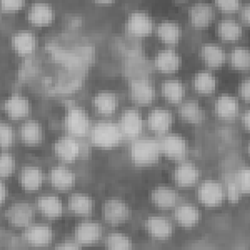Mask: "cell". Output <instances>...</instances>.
<instances>
[{
	"label": "cell",
	"mask_w": 250,
	"mask_h": 250,
	"mask_svg": "<svg viewBox=\"0 0 250 250\" xmlns=\"http://www.w3.org/2000/svg\"><path fill=\"white\" fill-rule=\"evenodd\" d=\"M160 154V145L155 140H136L131 146V160L140 167L155 165L159 161Z\"/></svg>",
	"instance_id": "obj_1"
},
{
	"label": "cell",
	"mask_w": 250,
	"mask_h": 250,
	"mask_svg": "<svg viewBox=\"0 0 250 250\" xmlns=\"http://www.w3.org/2000/svg\"><path fill=\"white\" fill-rule=\"evenodd\" d=\"M122 133L119 125L114 123H98L91 131V142L97 148L109 149L116 147L121 140Z\"/></svg>",
	"instance_id": "obj_2"
},
{
	"label": "cell",
	"mask_w": 250,
	"mask_h": 250,
	"mask_svg": "<svg viewBox=\"0 0 250 250\" xmlns=\"http://www.w3.org/2000/svg\"><path fill=\"white\" fill-rule=\"evenodd\" d=\"M103 215L106 223L113 226L123 225L132 215L130 208L120 199H108L103 206Z\"/></svg>",
	"instance_id": "obj_3"
},
{
	"label": "cell",
	"mask_w": 250,
	"mask_h": 250,
	"mask_svg": "<svg viewBox=\"0 0 250 250\" xmlns=\"http://www.w3.org/2000/svg\"><path fill=\"white\" fill-rule=\"evenodd\" d=\"M64 127L70 136H84L89 127V120L85 111L75 106L68 108L64 119Z\"/></svg>",
	"instance_id": "obj_4"
},
{
	"label": "cell",
	"mask_w": 250,
	"mask_h": 250,
	"mask_svg": "<svg viewBox=\"0 0 250 250\" xmlns=\"http://www.w3.org/2000/svg\"><path fill=\"white\" fill-rule=\"evenodd\" d=\"M225 193L219 183L207 180L200 185L198 189L199 203L206 208L218 207L224 202Z\"/></svg>",
	"instance_id": "obj_5"
},
{
	"label": "cell",
	"mask_w": 250,
	"mask_h": 250,
	"mask_svg": "<svg viewBox=\"0 0 250 250\" xmlns=\"http://www.w3.org/2000/svg\"><path fill=\"white\" fill-rule=\"evenodd\" d=\"M5 217L12 226L26 229L33 221L34 208L28 203H15L6 211Z\"/></svg>",
	"instance_id": "obj_6"
},
{
	"label": "cell",
	"mask_w": 250,
	"mask_h": 250,
	"mask_svg": "<svg viewBox=\"0 0 250 250\" xmlns=\"http://www.w3.org/2000/svg\"><path fill=\"white\" fill-rule=\"evenodd\" d=\"M54 9L49 3L45 2H36L33 3L28 12V21L32 26L36 28H47L54 22Z\"/></svg>",
	"instance_id": "obj_7"
},
{
	"label": "cell",
	"mask_w": 250,
	"mask_h": 250,
	"mask_svg": "<svg viewBox=\"0 0 250 250\" xmlns=\"http://www.w3.org/2000/svg\"><path fill=\"white\" fill-rule=\"evenodd\" d=\"M10 42L12 49L20 57L31 55L37 48V39L29 30H21L13 34Z\"/></svg>",
	"instance_id": "obj_8"
},
{
	"label": "cell",
	"mask_w": 250,
	"mask_h": 250,
	"mask_svg": "<svg viewBox=\"0 0 250 250\" xmlns=\"http://www.w3.org/2000/svg\"><path fill=\"white\" fill-rule=\"evenodd\" d=\"M145 230L153 239L165 241L173 234V225L165 217L151 216L145 224Z\"/></svg>",
	"instance_id": "obj_9"
},
{
	"label": "cell",
	"mask_w": 250,
	"mask_h": 250,
	"mask_svg": "<svg viewBox=\"0 0 250 250\" xmlns=\"http://www.w3.org/2000/svg\"><path fill=\"white\" fill-rule=\"evenodd\" d=\"M161 153L168 159L180 161L187 154V143L183 137L178 134H171L165 137L162 145H160Z\"/></svg>",
	"instance_id": "obj_10"
},
{
	"label": "cell",
	"mask_w": 250,
	"mask_h": 250,
	"mask_svg": "<svg viewBox=\"0 0 250 250\" xmlns=\"http://www.w3.org/2000/svg\"><path fill=\"white\" fill-rule=\"evenodd\" d=\"M3 108L5 114L13 120H23L29 115L31 110L29 100L21 94H12L5 100Z\"/></svg>",
	"instance_id": "obj_11"
},
{
	"label": "cell",
	"mask_w": 250,
	"mask_h": 250,
	"mask_svg": "<svg viewBox=\"0 0 250 250\" xmlns=\"http://www.w3.org/2000/svg\"><path fill=\"white\" fill-rule=\"evenodd\" d=\"M128 34L134 37H146L152 34L153 22L150 17L142 12H135L130 15L126 24Z\"/></svg>",
	"instance_id": "obj_12"
},
{
	"label": "cell",
	"mask_w": 250,
	"mask_h": 250,
	"mask_svg": "<svg viewBox=\"0 0 250 250\" xmlns=\"http://www.w3.org/2000/svg\"><path fill=\"white\" fill-rule=\"evenodd\" d=\"M54 150L60 160L66 163H73L80 156V144L74 140V137H62L55 143Z\"/></svg>",
	"instance_id": "obj_13"
},
{
	"label": "cell",
	"mask_w": 250,
	"mask_h": 250,
	"mask_svg": "<svg viewBox=\"0 0 250 250\" xmlns=\"http://www.w3.org/2000/svg\"><path fill=\"white\" fill-rule=\"evenodd\" d=\"M24 238L34 247H45L53 241V230L46 225H29L26 228Z\"/></svg>",
	"instance_id": "obj_14"
},
{
	"label": "cell",
	"mask_w": 250,
	"mask_h": 250,
	"mask_svg": "<svg viewBox=\"0 0 250 250\" xmlns=\"http://www.w3.org/2000/svg\"><path fill=\"white\" fill-rule=\"evenodd\" d=\"M173 179L179 187H192L199 181V168L192 163H182L173 172Z\"/></svg>",
	"instance_id": "obj_15"
},
{
	"label": "cell",
	"mask_w": 250,
	"mask_h": 250,
	"mask_svg": "<svg viewBox=\"0 0 250 250\" xmlns=\"http://www.w3.org/2000/svg\"><path fill=\"white\" fill-rule=\"evenodd\" d=\"M180 198L178 192L171 188L158 187L151 193V201L159 209H170L179 204Z\"/></svg>",
	"instance_id": "obj_16"
},
{
	"label": "cell",
	"mask_w": 250,
	"mask_h": 250,
	"mask_svg": "<svg viewBox=\"0 0 250 250\" xmlns=\"http://www.w3.org/2000/svg\"><path fill=\"white\" fill-rule=\"evenodd\" d=\"M121 133L129 138H136L140 135L143 128L142 118L136 109H128L123 114L120 125Z\"/></svg>",
	"instance_id": "obj_17"
},
{
	"label": "cell",
	"mask_w": 250,
	"mask_h": 250,
	"mask_svg": "<svg viewBox=\"0 0 250 250\" xmlns=\"http://www.w3.org/2000/svg\"><path fill=\"white\" fill-rule=\"evenodd\" d=\"M130 94L132 100L139 105H149L154 100V88L147 80H133L130 84Z\"/></svg>",
	"instance_id": "obj_18"
},
{
	"label": "cell",
	"mask_w": 250,
	"mask_h": 250,
	"mask_svg": "<svg viewBox=\"0 0 250 250\" xmlns=\"http://www.w3.org/2000/svg\"><path fill=\"white\" fill-rule=\"evenodd\" d=\"M75 241L80 245H91L99 241L101 227L96 222H83L75 229Z\"/></svg>",
	"instance_id": "obj_19"
},
{
	"label": "cell",
	"mask_w": 250,
	"mask_h": 250,
	"mask_svg": "<svg viewBox=\"0 0 250 250\" xmlns=\"http://www.w3.org/2000/svg\"><path fill=\"white\" fill-rule=\"evenodd\" d=\"M148 125L151 130L157 134H165L172 127L173 115L168 110L156 108L148 115Z\"/></svg>",
	"instance_id": "obj_20"
},
{
	"label": "cell",
	"mask_w": 250,
	"mask_h": 250,
	"mask_svg": "<svg viewBox=\"0 0 250 250\" xmlns=\"http://www.w3.org/2000/svg\"><path fill=\"white\" fill-rule=\"evenodd\" d=\"M173 217L179 226L190 229L199 224L200 213L199 208L193 205H183L176 208Z\"/></svg>",
	"instance_id": "obj_21"
},
{
	"label": "cell",
	"mask_w": 250,
	"mask_h": 250,
	"mask_svg": "<svg viewBox=\"0 0 250 250\" xmlns=\"http://www.w3.org/2000/svg\"><path fill=\"white\" fill-rule=\"evenodd\" d=\"M215 112L221 120H233L238 116L239 113V102L234 97L222 95L217 100Z\"/></svg>",
	"instance_id": "obj_22"
},
{
	"label": "cell",
	"mask_w": 250,
	"mask_h": 250,
	"mask_svg": "<svg viewBox=\"0 0 250 250\" xmlns=\"http://www.w3.org/2000/svg\"><path fill=\"white\" fill-rule=\"evenodd\" d=\"M19 180L24 190L34 192L43 184V173L37 167L27 166L20 172Z\"/></svg>",
	"instance_id": "obj_23"
},
{
	"label": "cell",
	"mask_w": 250,
	"mask_h": 250,
	"mask_svg": "<svg viewBox=\"0 0 250 250\" xmlns=\"http://www.w3.org/2000/svg\"><path fill=\"white\" fill-rule=\"evenodd\" d=\"M75 177L70 169L58 166L54 167L50 173V182L54 188L58 190L67 191L74 186Z\"/></svg>",
	"instance_id": "obj_24"
},
{
	"label": "cell",
	"mask_w": 250,
	"mask_h": 250,
	"mask_svg": "<svg viewBox=\"0 0 250 250\" xmlns=\"http://www.w3.org/2000/svg\"><path fill=\"white\" fill-rule=\"evenodd\" d=\"M179 115L184 121L191 125H199L205 120V110L195 100L184 103L179 107Z\"/></svg>",
	"instance_id": "obj_25"
},
{
	"label": "cell",
	"mask_w": 250,
	"mask_h": 250,
	"mask_svg": "<svg viewBox=\"0 0 250 250\" xmlns=\"http://www.w3.org/2000/svg\"><path fill=\"white\" fill-rule=\"evenodd\" d=\"M213 9L207 3H198L191 9V23L197 29H205L208 27L213 21Z\"/></svg>",
	"instance_id": "obj_26"
},
{
	"label": "cell",
	"mask_w": 250,
	"mask_h": 250,
	"mask_svg": "<svg viewBox=\"0 0 250 250\" xmlns=\"http://www.w3.org/2000/svg\"><path fill=\"white\" fill-rule=\"evenodd\" d=\"M93 105L99 114L109 116L116 111L119 106V99L113 93L101 92L94 97Z\"/></svg>",
	"instance_id": "obj_27"
},
{
	"label": "cell",
	"mask_w": 250,
	"mask_h": 250,
	"mask_svg": "<svg viewBox=\"0 0 250 250\" xmlns=\"http://www.w3.org/2000/svg\"><path fill=\"white\" fill-rule=\"evenodd\" d=\"M179 65L180 60L179 55L172 49H165L159 52L155 60L157 69L165 74L175 73L179 70Z\"/></svg>",
	"instance_id": "obj_28"
},
{
	"label": "cell",
	"mask_w": 250,
	"mask_h": 250,
	"mask_svg": "<svg viewBox=\"0 0 250 250\" xmlns=\"http://www.w3.org/2000/svg\"><path fill=\"white\" fill-rule=\"evenodd\" d=\"M71 213L77 216H89L93 213L94 202L90 197L83 193H74L68 200Z\"/></svg>",
	"instance_id": "obj_29"
},
{
	"label": "cell",
	"mask_w": 250,
	"mask_h": 250,
	"mask_svg": "<svg viewBox=\"0 0 250 250\" xmlns=\"http://www.w3.org/2000/svg\"><path fill=\"white\" fill-rule=\"evenodd\" d=\"M38 208L44 216L56 219L61 216L62 205L61 200L54 195H45L38 199Z\"/></svg>",
	"instance_id": "obj_30"
},
{
	"label": "cell",
	"mask_w": 250,
	"mask_h": 250,
	"mask_svg": "<svg viewBox=\"0 0 250 250\" xmlns=\"http://www.w3.org/2000/svg\"><path fill=\"white\" fill-rule=\"evenodd\" d=\"M20 139L27 145H36L42 140V128L34 120L23 123L20 128Z\"/></svg>",
	"instance_id": "obj_31"
},
{
	"label": "cell",
	"mask_w": 250,
	"mask_h": 250,
	"mask_svg": "<svg viewBox=\"0 0 250 250\" xmlns=\"http://www.w3.org/2000/svg\"><path fill=\"white\" fill-rule=\"evenodd\" d=\"M202 58L208 68H219L226 61L225 52L219 46L207 44L202 49Z\"/></svg>",
	"instance_id": "obj_32"
},
{
	"label": "cell",
	"mask_w": 250,
	"mask_h": 250,
	"mask_svg": "<svg viewBox=\"0 0 250 250\" xmlns=\"http://www.w3.org/2000/svg\"><path fill=\"white\" fill-rule=\"evenodd\" d=\"M163 95L171 104H179L185 96V88L178 80L165 81L162 87Z\"/></svg>",
	"instance_id": "obj_33"
},
{
	"label": "cell",
	"mask_w": 250,
	"mask_h": 250,
	"mask_svg": "<svg viewBox=\"0 0 250 250\" xmlns=\"http://www.w3.org/2000/svg\"><path fill=\"white\" fill-rule=\"evenodd\" d=\"M193 84V88L199 94L209 95L215 90L216 80L210 73L201 72L194 78Z\"/></svg>",
	"instance_id": "obj_34"
},
{
	"label": "cell",
	"mask_w": 250,
	"mask_h": 250,
	"mask_svg": "<svg viewBox=\"0 0 250 250\" xmlns=\"http://www.w3.org/2000/svg\"><path fill=\"white\" fill-rule=\"evenodd\" d=\"M218 34L222 40L234 42L241 36L242 30L239 23L233 20H224L219 23Z\"/></svg>",
	"instance_id": "obj_35"
},
{
	"label": "cell",
	"mask_w": 250,
	"mask_h": 250,
	"mask_svg": "<svg viewBox=\"0 0 250 250\" xmlns=\"http://www.w3.org/2000/svg\"><path fill=\"white\" fill-rule=\"evenodd\" d=\"M158 36L165 43L175 44L179 42L180 36L179 25L173 22L160 23L158 27Z\"/></svg>",
	"instance_id": "obj_36"
},
{
	"label": "cell",
	"mask_w": 250,
	"mask_h": 250,
	"mask_svg": "<svg viewBox=\"0 0 250 250\" xmlns=\"http://www.w3.org/2000/svg\"><path fill=\"white\" fill-rule=\"evenodd\" d=\"M105 247L110 250H128L133 249V242L124 233H111L106 238Z\"/></svg>",
	"instance_id": "obj_37"
},
{
	"label": "cell",
	"mask_w": 250,
	"mask_h": 250,
	"mask_svg": "<svg viewBox=\"0 0 250 250\" xmlns=\"http://www.w3.org/2000/svg\"><path fill=\"white\" fill-rule=\"evenodd\" d=\"M231 65L238 70H246L250 67V51L244 48H237L231 54Z\"/></svg>",
	"instance_id": "obj_38"
},
{
	"label": "cell",
	"mask_w": 250,
	"mask_h": 250,
	"mask_svg": "<svg viewBox=\"0 0 250 250\" xmlns=\"http://www.w3.org/2000/svg\"><path fill=\"white\" fill-rule=\"evenodd\" d=\"M25 5L26 0H0V11L14 15L23 10Z\"/></svg>",
	"instance_id": "obj_39"
},
{
	"label": "cell",
	"mask_w": 250,
	"mask_h": 250,
	"mask_svg": "<svg viewBox=\"0 0 250 250\" xmlns=\"http://www.w3.org/2000/svg\"><path fill=\"white\" fill-rule=\"evenodd\" d=\"M14 143V131L10 125L0 122V148L11 147Z\"/></svg>",
	"instance_id": "obj_40"
},
{
	"label": "cell",
	"mask_w": 250,
	"mask_h": 250,
	"mask_svg": "<svg viewBox=\"0 0 250 250\" xmlns=\"http://www.w3.org/2000/svg\"><path fill=\"white\" fill-rule=\"evenodd\" d=\"M15 159L10 154H0V178L11 175L15 169Z\"/></svg>",
	"instance_id": "obj_41"
},
{
	"label": "cell",
	"mask_w": 250,
	"mask_h": 250,
	"mask_svg": "<svg viewBox=\"0 0 250 250\" xmlns=\"http://www.w3.org/2000/svg\"><path fill=\"white\" fill-rule=\"evenodd\" d=\"M236 185L239 188L240 193L250 194V168H243L237 173L235 179Z\"/></svg>",
	"instance_id": "obj_42"
},
{
	"label": "cell",
	"mask_w": 250,
	"mask_h": 250,
	"mask_svg": "<svg viewBox=\"0 0 250 250\" xmlns=\"http://www.w3.org/2000/svg\"><path fill=\"white\" fill-rule=\"evenodd\" d=\"M217 6L225 13H234L239 9V0H215Z\"/></svg>",
	"instance_id": "obj_43"
},
{
	"label": "cell",
	"mask_w": 250,
	"mask_h": 250,
	"mask_svg": "<svg viewBox=\"0 0 250 250\" xmlns=\"http://www.w3.org/2000/svg\"><path fill=\"white\" fill-rule=\"evenodd\" d=\"M240 193H241L238 186L236 185L235 182L229 183V185L228 186V198L230 203L236 204L239 202Z\"/></svg>",
	"instance_id": "obj_44"
},
{
	"label": "cell",
	"mask_w": 250,
	"mask_h": 250,
	"mask_svg": "<svg viewBox=\"0 0 250 250\" xmlns=\"http://www.w3.org/2000/svg\"><path fill=\"white\" fill-rule=\"evenodd\" d=\"M239 95L241 96L242 99L246 101H250V80H245L243 81L239 88Z\"/></svg>",
	"instance_id": "obj_45"
},
{
	"label": "cell",
	"mask_w": 250,
	"mask_h": 250,
	"mask_svg": "<svg viewBox=\"0 0 250 250\" xmlns=\"http://www.w3.org/2000/svg\"><path fill=\"white\" fill-rule=\"evenodd\" d=\"M80 245L78 244L77 242L71 241V240H68V241L63 242L62 244H60L56 247V250H80Z\"/></svg>",
	"instance_id": "obj_46"
},
{
	"label": "cell",
	"mask_w": 250,
	"mask_h": 250,
	"mask_svg": "<svg viewBox=\"0 0 250 250\" xmlns=\"http://www.w3.org/2000/svg\"><path fill=\"white\" fill-rule=\"evenodd\" d=\"M241 19L244 21V23H246L247 25H250V4L245 6L243 11H242Z\"/></svg>",
	"instance_id": "obj_47"
},
{
	"label": "cell",
	"mask_w": 250,
	"mask_h": 250,
	"mask_svg": "<svg viewBox=\"0 0 250 250\" xmlns=\"http://www.w3.org/2000/svg\"><path fill=\"white\" fill-rule=\"evenodd\" d=\"M243 125H244V127H245V129L246 130L250 131V111L246 110L245 111V114H244V116H243Z\"/></svg>",
	"instance_id": "obj_48"
},
{
	"label": "cell",
	"mask_w": 250,
	"mask_h": 250,
	"mask_svg": "<svg viewBox=\"0 0 250 250\" xmlns=\"http://www.w3.org/2000/svg\"><path fill=\"white\" fill-rule=\"evenodd\" d=\"M7 196V190H6L5 185L0 181V205H3L5 201Z\"/></svg>",
	"instance_id": "obj_49"
},
{
	"label": "cell",
	"mask_w": 250,
	"mask_h": 250,
	"mask_svg": "<svg viewBox=\"0 0 250 250\" xmlns=\"http://www.w3.org/2000/svg\"><path fill=\"white\" fill-rule=\"evenodd\" d=\"M114 0H94V2L100 4H110L114 3Z\"/></svg>",
	"instance_id": "obj_50"
},
{
	"label": "cell",
	"mask_w": 250,
	"mask_h": 250,
	"mask_svg": "<svg viewBox=\"0 0 250 250\" xmlns=\"http://www.w3.org/2000/svg\"><path fill=\"white\" fill-rule=\"evenodd\" d=\"M178 1H187V0H178Z\"/></svg>",
	"instance_id": "obj_51"
}]
</instances>
